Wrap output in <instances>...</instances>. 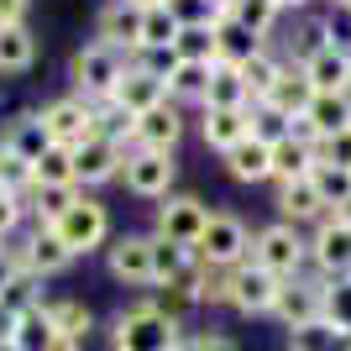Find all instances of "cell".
I'll return each mask as SVG.
<instances>
[{
  "label": "cell",
  "mask_w": 351,
  "mask_h": 351,
  "mask_svg": "<svg viewBox=\"0 0 351 351\" xmlns=\"http://www.w3.org/2000/svg\"><path fill=\"white\" fill-rule=\"evenodd\" d=\"M47 315L58 325V336L79 341V346H84V336L95 330V309H89L84 299H58V304H47Z\"/></svg>",
  "instance_id": "cell-35"
},
{
  "label": "cell",
  "mask_w": 351,
  "mask_h": 351,
  "mask_svg": "<svg viewBox=\"0 0 351 351\" xmlns=\"http://www.w3.org/2000/svg\"><path fill=\"white\" fill-rule=\"evenodd\" d=\"M289 351H351V330L320 315V320L289 330Z\"/></svg>",
  "instance_id": "cell-24"
},
{
  "label": "cell",
  "mask_w": 351,
  "mask_h": 351,
  "mask_svg": "<svg viewBox=\"0 0 351 351\" xmlns=\"http://www.w3.org/2000/svg\"><path fill=\"white\" fill-rule=\"evenodd\" d=\"M178 37V21L168 16V5H158V11H142V53H168Z\"/></svg>",
  "instance_id": "cell-37"
},
{
  "label": "cell",
  "mask_w": 351,
  "mask_h": 351,
  "mask_svg": "<svg viewBox=\"0 0 351 351\" xmlns=\"http://www.w3.org/2000/svg\"><path fill=\"white\" fill-rule=\"evenodd\" d=\"M168 58L173 63H215V32L210 27H178Z\"/></svg>",
  "instance_id": "cell-36"
},
{
  "label": "cell",
  "mask_w": 351,
  "mask_h": 351,
  "mask_svg": "<svg viewBox=\"0 0 351 351\" xmlns=\"http://www.w3.org/2000/svg\"><path fill=\"white\" fill-rule=\"evenodd\" d=\"M47 351H84V346H79V341H69V336H58V341H53Z\"/></svg>",
  "instance_id": "cell-49"
},
{
  "label": "cell",
  "mask_w": 351,
  "mask_h": 351,
  "mask_svg": "<svg viewBox=\"0 0 351 351\" xmlns=\"http://www.w3.org/2000/svg\"><path fill=\"white\" fill-rule=\"evenodd\" d=\"M309 184L320 189V199H325L330 210H336L341 199H351V173H346V168H325V162H315V173H309Z\"/></svg>",
  "instance_id": "cell-39"
},
{
  "label": "cell",
  "mask_w": 351,
  "mask_h": 351,
  "mask_svg": "<svg viewBox=\"0 0 351 351\" xmlns=\"http://www.w3.org/2000/svg\"><path fill=\"white\" fill-rule=\"evenodd\" d=\"M32 189H79L73 184V152L69 147H47L43 158L32 162Z\"/></svg>",
  "instance_id": "cell-31"
},
{
  "label": "cell",
  "mask_w": 351,
  "mask_h": 351,
  "mask_svg": "<svg viewBox=\"0 0 351 351\" xmlns=\"http://www.w3.org/2000/svg\"><path fill=\"white\" fill-rule=\"evenodd\" d=\"M168 16L178 27H215V0H168Z\"/></svg>",
  "instance_id": "cell-41"
},
{
  "label": "cell",
  "mask_w": 351,
  "mask_h": 351,
  "mask_svg": "<svg viewBox=\"0 0 351 351\" xmlns=\"http://www.w3.org/2000/svg\"><path fill=\"white\" fill-rule=\"evenodd\" d=\"M100 37L95 43L116 47V53H142V5H132V0H110L100 11Z\"/></svg>",
  "instance_id": "cell-17"
},
{
  "label": "cell",
  "mask_w": 351,
  "mask_h": 351,
  "mask_svg": "<svg viewBox=\"0 0 351 351\" xmlns=\"http://www.w3.org/2000/svg\"><path fill=\"white\" fill-rule=\"evenodd\" d=\"M205 110H247V84H241V69H236V63H210Z\"/></svg>",
  "instance_id": "cell-22"
},
{
  "label": "cell",
  "mask_w": 351,
  "mask_h": 351,
  "mask_svg": "<svg viewBox=\"0 0 351 351\" xmlns=\"http://www.w3.org/2000/svg\"><path fill=\"white\" fill-rule=\"evenodd\" d=\"M278 11H299V5H309V0H273Z\"/></svg>",
  "instance_id": "cell-50"
},
{
  "label": "cell",
  "mask_w": 351,
  "mask_h": 351,
  "mask_svg": "<svg viewBox=\"0 0 351 351\" xmlns=\"http://www.w3.org/2000/svg\"><path fill=\"white\" fill-rule=\"evenodd\" d=\"M315 162H325V168H346V173H351V132L320 136V142H315Z\"/></svg>",
  "instance_id": "cell-42"
},
{
  "label": "cell",
  "mask_w": 351,
  "mask_h": 351,
  "mask_svg": "<svg viewBox=\"0 0 351 351\" xmlns=\"http://www.w3.org/2000/svg\"><path fill=\"white\" fill-rule=\"evenodd\" d=\"M210 32H215V63H236V69H241L252 53H263V37H252L247 27H236L231 16H220Z\"/></svg>",
  "instance_id": "cell-26"
},
{
  "label": "cell",
  "mask_w": 351,
  "mask_h": 351,
  "mask_svg": "<svg viewBox=\"0 0 351 351\" xmlns=\"http://www.w3.org/2000/svg\"><path fill=\"white\" fill-rule=\"evenodd\" d=\"M304 121H309V132H315V142H320V136H336V132H351V100L346 95H315Z\"/></svg>",
  "instance_id": "cell-27"
},
{
  "label": "cell",
  "mask_w": 351,
  "mask_h": 351,
  "mask_svg": "<svg viewBox=\"0 0 351 351\" xmlns=\"http://www.w3.org/2000/svg\"><path fill=\"white\" fill-rule=\"evenodd\" d=\"M336 5H346V11H351V0H336Z\"/></svg>",
  "instance_id": "cell-53"
},
{
  "label": "cell",
  "mask_w": 351,
  "mask_h": 351,
  "mask_svg": "<svg viewBox=\"0 0 351 351\" xmlns=\"http://www.w3.org/2000/svg\"><path fill=\"white\" fill-rule=\"evenodd\" d=\"M252 263L267 267L273 278H299L304 263H309V241L299 236V226L273 220V226H263V231L252 236Z\"/></svg>",
  "instance_id": "cell-2"
},
{
  "label": "cell",
  "mask_w": 351,
  "mask_h": 351,
  "mask_svg": "<svg viewBox=\"0 0 351 351\" xmlns=\"http://www.w3.org/2000/svg\"><path fill=\"white\" fill-rule=\"evenodd\" d=\"M309 263H315V273H320L325 283L351 278V226H341L336 215L320 220L315 236H309Z\"/></svg>",
  "instance_id": "cell-9"
},
{
  "label": "cell",
  "mask_w": 351,
  "mask_h": 351,
  "mask_svg": "<svg viewBox=\"0 0 351 351\" xmlns=\"http://www.w3.org/2000/svg\"><path fill=\"white\" fill-rule=\"evenodd\" d=\"M278 210H283V220L289 226H320V220H330V205L320 199V189L309 184V178H293V184H283L278 189Z\"/></svg>",
  "instance_id": "cell-21"
},
{
  "label": "cell",
  "mask_w": 351,
  "mask_h": 351,
  "mask_svg": "<svg viewBox=\"0 0 351 351\" xmlns=\"http://www.w3.org/2000/svg\"><path fill=\"white\" fill-rule=\"evenodd\" d=\"M220 162H226V173H231L236 184H263V178H273V147L257 142V136H241L231 152H220Z\"/></svg>",
  "instance_id": "cell-19"
},
{
  "label": "cell",
  "mask_w": 351,
  "mask_h": 351,
  "mask_svg": "<svg viewBox=\"0 0 351 351\" xmlns=\"http://www.w3.org/2000/svg\"><path fill=\"white\" fill-rule=\"evenodd\" d=\"M53 231H58V241L73 252V257H89L95 247H105L110 241V215H105V205H95V199H73L69 210H63L58 220H53Z\"/></svg>",
  "instance_id": "cell-5"
},
{
  "label": "cell",
  "mask_w": 351,
  "mask_h": 351,
  "mask_svg": "<svg viewBox=\"0 0 351 351\" xmlns=\"http://www.w3.org/2000/svg\"><path fill=\"white\" fill-rule=\"evenodd\" d=\"M132 5H142V11H158V5H168V0H132Z\"/></svg>",
  "instance_id": "cell-51"
},
{
  "label": "cell",
  "mask_w": 351,
  "mask_h": 351,
  "mask_svg": "<svg viewBox=\"0 0 351 351\" xmlns=\"http://www.w3.org/2000/svg\"><path fill=\"white\" fill-rule=\"evenodd\" d=\"M205 220H210L205 199H194V194H162V205H158V231H152V236L178 241V247L194 252V241L205 236Z\"/></svg>",
  "instance_id": "cell-8"
},
{
  "label": "cell",
  "mask_w": 351,
  "mask_h": 351,
  "mask_svg": "<svg viewBox=\"0 0 351 351\" xmlns=\"http://www.w3.org/2000/svg\"><path fill=\"white\" fill-rule=\"evenodd\" d=\"M315 173V142H304V136H283V142H273V178L278 184H293V178H309Z\"/></svg>",
  "instance_id": "cell-23"
},
{
  "label": "cell",
  "mask_w": 351,
  "mask_h": 351,
  "mask_svg": "<svg viewBox=\"0 0 351 351\" xmlns=\"http://www.w3.org/2000/svg\"><path fill=\"white\" fill-rule=\"evenodd\" d=\"M178 351H236V346H231L226 336H215V330H210V336H184V341H178Z\"/></svg>",
  "instance_id": "cell-44"
},
{
  "label": "cell",
  "mask_w": 351,
  "mask_h": 351,
  "mask_svg": "<svg viewBox=\"0 0 351 351\" xmlns=\"http://www.w3.org/2000/svg\"><path fill=\"white\" fill-rule=\"evenodd\" d=\"M27 194H32V210H37V226H53L79 199V189H27Z\"/></svg>",
  "instance_id": "cell-40"
},
{
  "label": "cell",
  "mask_w": 351,
  "mask_h": 351,
  "mask_svg": "<svg viewBox=\"0 0 351 351\" xmlns=\"http://www.w3.org/2000/svg\"><path fill=\"white\" fill-rule=\"evenodd\" d=\"M162 79H168V100H194V105H205L210 63H173V58H168Z\"/></svg>",
  "instance_id": "cell-32"
},
{
  "label": "cell",
  "mask_w": 351,
  "mask_h": 351,
  "mask_svg": "<svg viewBox=\"0 0 351 351\" xmlns=\"http://www.w3.org/2000/svg\"><path fill=\"white\" fill-rule=\"evenodd\" d=\"M325 315V278H283L278 289V304H273V320L283 325V330H299V325L320 320Z\"/></svg>",
  "instance_id": "cell-10"
},
{
  "label": "cell",
  "mask_w": 351,
  "mask_h": 351,
  "mask_svg": "<svg viewBox=\"0 0 351 351\" xmlns=\"http://www.w3.org/2000/svg\"><path fill=\"white\" fill-rule=\"evenodd\" d=\"M43 126H47V136H53V147H79V142H89L95 136V105L89 100H79V95H63V100H53L43 110Z\"/></svg>",
  "instance_id": "cell-11"
},
{
  "label": "cell",
  "mask_w": 351,
  "mask_h": 351,
  "mask_svg": "<svg viewBox=\"0 0 351 351\" xmlns=\"http://www.w3.org/2000/svg\"><path fill=\"white\" fill-rule=\"evenodd\" d=\"M178 136H184V116H178L173 100L152 105L132 121V147H147V152H173Z\"/></svg>",
  "instance_id": "cell-15"
},
{
  "label": "cell",
  "mask_w": 351,
  "mask_h": 351,
  "mask_svg": "<svg viewBox=\"0 0 351 351\" xmlns=\"http://www.w3.org/2000/svg\"><path fill=\"white\" fill-rule=\"evenodd\" d=\"M21 273V252L16 247H0V293H5V283Z\"/></svg>",
  "instance_id": "cell-46"
},
{
  "label": "cell",
  "mask_w": 351,
  "mask_h": 351,
  "mask_svg": "<svg viewBox=\"0 0 351 351\" xmlns=\"http://www.w3.org/2000/svg\"><path fill=\"white\" fill-rule=\"evenodd\" d=\"M173 173H178L173 152H147V147H132L126 162H121V178H126V189H132L136 199H162V194L173 189Z\"/></svg>",
  "instance_id": "cell-6"
},
{
  "label": "cell",
  "mask_w": 351,
  "mask_h": 351,
  "mask_svg": "<svg viewBox=\"0 0 351 351\" xmlns=\"http://www.w3.org/2000/svg\"><path fill=\"white\" fill-rule=\"evenodd\" d=\"M121 73H126V53H116V47L105 43H89L73 53V95L89 105H105L110 95H116Z\"/></svg>",
  "instance_id": "cell-3"
},
{
  "label": "cell",
  "mask_w": 351,
  "mask_h": 351,
  "mask_svg": "<svg viewBox=\"0 0 351 351\" xmlns=\"http://www.w3.org/2000/svg\"><path fill=\"white\" fill-rule=\"evenodd\" d=\"M330 215H336V220H341V226H351V199H341V205H336V210H330Z\"/></svg>",
  "instance_id": "cell-48"
},
{
  "label": "cell",
  "mask_w": 351,
  "mask_h": 351,
  "mask_svg": "<svg viewBox=\"0 0 351 351\" xmlns=\"http://www.w3.org/2000/svg\"><path fill=\"white\" fill-rule=\"evenodd\" d=\"M47 147H53V136H47V126H43V116H21L11 126V132H5V142H0V152H11V158H21L32 168V162L43 158Z\"/></svg>",
  "instance_id": "cell-25"
},
{
  "label": "cell",
  "mask_w": 351,
  "mask_h": 351,
  "mask_svg": "<svg viewBox=\"0 0 351 351\" xmlns=\"http://www.w3.org/2000/svg\"><path fill=\"white\" fill-rule=\"evenodd\" d=\"M341 95H346V100H351V79H346V89H341Z\"/></svg>",
  "instance_id": "cell-52"
},
{
  "label": "cell",
  "mask_w": 351,
  "mask_h": 351,
  "mask_svg": "<svg viewBox=\"0 0 351 351\" xmlns=\"http://www.w3.org/2000/svg\"><path fill=\"white\" fill-rule=\"evenodd\" d=\"M199 136H205V147H215V152H231L247 132V110H205V121H199Z\"/></svg>",
  "instance_id": "cell-30"
},
{
  "label": "cell",
  "mask_w": 351,
  "mask_h": 351,
  "mask_svg": "<svg viewBox=\"0 0 351 351\" xmlns=\"http://www.w3.org/2000/svg\"><path fill=\"white\" fill-rule=\"evenodd\" d=\"M21 210H27V205H21V194L0 189V241H11V231L21 226Z\"/></svg>",
  "instance_id": "cell-43"
},
{
  "label": "cell",
  "mask_w": 351,
  "mask_h": 351,
  "mask_svg": "<svg viewBox=\"0 0 351 351\" xmlns=\"http://www.w3.org/2000/svg\"><path fill=\"white\" fill-rule=\"evenodd\" d=\"M178 341H184V325L162 315L152 299L121 309L110 325V351H178Z\"/></svg>",
  "instance_id": "cell-1"
},
{
  "label": "cell",
  "mask_w": 351,
  "mask_h": 351,
  "mask_svg": "<svg viewBox=\"0 0 351 351\" xmlns=\"http://www.w3.org/2000/svg\"><path fill=\"white\" fill-rule=\"evenodd\" d=\"M162 100H168V79H162V69H147V63H126L116 95H110V105L126 110V116H142V110H152Z\"/></svg>",
  "instance_id": "cell-12"
},
{
  "label": "cell",
  "mask_w": 351,
  "mask_h": 351,
  "mask_svg": "<svg viewBox=\"0 0 351 351\" xmlns=\"http://www.w3.org/2000/svg\"><path fill=\"white\" fill-rule=\"evenodd\" d=\"M194 273V252L178 247V241H162V236H152V289H162V283H178Z\"/></svg>",
  "instance_id": "cell-29"
},
{
  "label": "cell",
  "mask_w": 351,
  "mask_h": 351,
  "mask_svg": "<svg viewBox=\"0 0 351 351\" xmlns=\"http://www.w3.org/2000/svg\"><path fill=\"white\" fill-rule=\"evenodd\" d=\"M278 73H283V63L273 58L267 47H263V53H252V58L241 63V84H247V110L267 100V89H273V79H278Z\"/></svg>",
  "instance_id": "cell-34"
},
{
  "label": "cell",
  "mask_w": 351,
  "mask_h": 351,
  "mask_svg": "<svg viewBox=\"0 0 351 351\" xmlns=\"http://www.w3.org/2000/svg\"><path fill=\"white\" fill-rule=\"evenodd\" d=\"M105 267H110L116 283L152 289V236H116L105 247Z\"/></svg>",
  "instance_id": "cell-13"
},
{
  "label": "cell",
  "mask_w": 351,
  "mask_h": 351,
  "mask_svg": "<svg viewBox=\"0 0 351 351\" xmlns=\"http://www.w3.org/2000/svg\"><path fill=\"white\" fill-rule=\"evenodd\" d=\"M53 341H58V325H53L47 304H32V309H21V315H16V336H11L16 351H47Z\"/></svg>",
  "instance_id": "cell-28"
},
{
  "label": "cell",
  "mask_w": 351,
  "mask_h": 351,
  "mask_svg": "<svg viewBox=\"0 0 351 351\" xmlns=\"http://www.w3.org/2000/svg\"><path fill=\"white\" fill-rule=\"evenodd\" d=\"M16 252H21V273H32L37 283L53 278V273H63V267L73 263V252L58 241V231H53V226H37V231L27 236V247H16Z\"/></svg>",
  "instance_id": "cell-18"
},
{
  "label": "cell",
  "mask_w": 351,
  "mask_h": 351,
  "mask_svg": "<svg viewBox=\"0 0 351 351\" xmlns=\"http://www.w3.org/2000/svg\"><path fill=\"white\" fill-rule=\"evenodd\" d=\"M32 63H37L32 27H0V73H27Z\"/></svg>",
  "instance_id": "cell-33"
},
{
  "label": "cell",
  "mask_w": 351,
  "mask_h": 351,
  "mask_svg": "<svg viewBox=\"0 0 351 351\" xmlns=\"http://www.w3.org/2000/svg\"><path fill=\"white\" fill-rule=\"evenodd\" d=\"M11 336H16V309L0 304V341H11Z\"/></svg>",
  "instance_id": "cell-47"
},
{
  "label": "cell",
  "mask_w": 351,
  "mask_h": 351,
  "mask_svg": "<svg viewBox=\"0 0 351 351\" xmlns=\"http://www.w3.org/2000/svg\"><path fill=\"white\" fill-rule=\"evenodd\" d=\"M309 100H315V84H309V73L299 69V63H283V73L273 79V89H267V100L263 105H273V110H283V116H304L309 110Z\"/></svg>",
  "instance_id": "cell-20"
},
{
  "label": "cell",
  "mask_w": 351,
  "mask_h": 351,
  "mask_svg": "<svg viewBox=\"0 0 351 351\" xmlns=\"http://www.w3.org/2000/svg\"><path fill=\"white\" fill-rule=\"evenodd\" d=\"M121 162H126V147L110 142V136H89V142L73 147V184H105V178H121Z\"/></svg>",
  "instance_id": "cell-14"
},
{
  "label": "cell",
  "mask_w": 351,
  "mask_h": 351,
  "mask_svg": "<svg viewBox=\"0 0 351 351\" xmlns=\"http://www.w3.org/2000/svg\"><path fill=\"white\" fill-rule=\"evenodd\" d=\"M27 5L32 0H0V27H27Z\"/></svg>",
  "instance_id": "cell-45"
},
{
  "label": "cell",
  "mask_w": 351,
  "mask_h": 351,
  "mask_svg": "<svg viewBox=\"0 0 351 351\" xmlns=\"http://www.w3.org/2000/svg\"><path fill=\"white\" fill-rule=\"evenodd\" d=\"M278 289H283V278H273V273H267V267H257V263H241V267H231L226 304L241 309V315H273Z\"/></svg>",
  "instance_id": "cell-7"
},
{
  "label": "cell",
  "mask_w": 351,
  "mask_h": 351,
  "mask_svg": "<svg viewBox=\"0 0 351 351\" xmlns=\"http://www.w3.org/2000/svg\"><path fill=\"white\" fill-rule=\"evenodd\" d=\"M194 263H205V267H241V263H252V231L236 215H226V210H210L205 236L194 241Z\"/></svg>",
  "instance_id": "cell-4"
},
{
  "label": "cell",
  "mask_w": 351,
  "mask_h": 351,
  "mask_svg": "<svg viewBox=\"0 0 351 351\" xmlns=\"http://www.w3.org/2000/svg\"><path fill=\"white\" fill-rule=\"evenodd\" d=\"M299 69L309 73L315 95H341V89H346V79H351V47H341L336 37H330V43H320L304 63H299Z\"/></svg>",
  "instance_id": "cell-16"
},
{
  "label": "cell",
  "mask_w": 351,
  "mask_h": 351,
  "mask_svg": "<svg viewBox=\"0 0 351 351\" xmlns=\"http://www.w3.org/2000/svg\"><path fill=\"white\" fill-rule=\"evenodd\" d=\"M289 126H293V121L283 116V110H273V105H252V110H247V132L257 136V142H267V147L283 142V136H289Z\"/></svg>",
  "instance_id": "cell-38"
}]
</instances>
